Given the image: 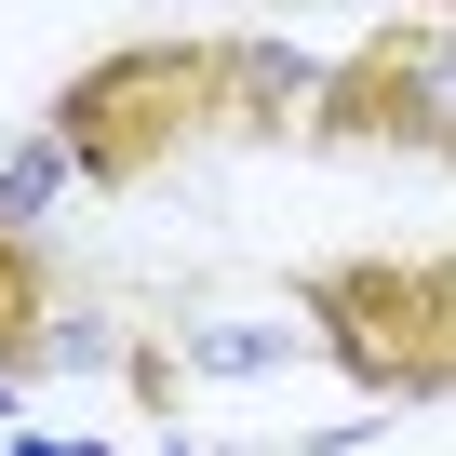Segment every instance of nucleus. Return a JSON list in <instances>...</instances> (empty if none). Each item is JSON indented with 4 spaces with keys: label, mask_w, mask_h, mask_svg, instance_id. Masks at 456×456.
Instances as JSON below:
<instances>
[{
    "label": "nucleus",
    "mask_w": 456,
    "mask_h": 456,
    "mask_svg": "<svg viewBox=\"0 0 456 456\" xmlns=\"http://www.w3.org/2000/svg\"><path fill=\"white\" fill-rule=\"evenodd\" d=\"M309 322L349 362V389H376V403L456 389V242L443 256H336V269H309Z\"/></svg>",
    "instance_id": "2"
},
{
    "label": "nucleus",
    "mask_w": 456,
    "mask_h": 456,
    "mask_svg": "<svg viewBox=\"0 0 456 456\" xmlns=\"http://www.w3.org/2000/svg\"><path fill=\"white\" fill-rule=\"evenodd\" d=\"M309 134L322 148H429V161H456V28H376L322 81Z\"/></svg>",
    "instance_id": "3"
},
{
    "label": "nucleus",
    "mask_w": 456,
    "mask_h": 456,
    "mask_svg": "<svg viewBox=\"0 0 456 456\" xmlns=\"http://www.w3.org/2000/svg\"><path fill=\"white\" fill-rule=\"evenodd\" d=\"M54 349V269H41V242L14 215H0V376H28Z\"/></svg>",
    "instance_id": "4"
},
{
    "label": "nucleus",
    "mask_w": 456,
    "mask_h": 456,
    "mask_svg": "<svg viewBox=\"0 0 456 456\" xmlns=\"http://www.w3.org/2000/svg\"><path fill=\"white\" fill-rule=\"evenodd\" d=\"M269 81H282V68L242 54V41H121V54H94V68L68 81L54 134H68L81 175L148 188L175 148H201V134H228V121H269V108H282Z\"/></svg>",
    "instance_id": "1"
}]
</instances>
